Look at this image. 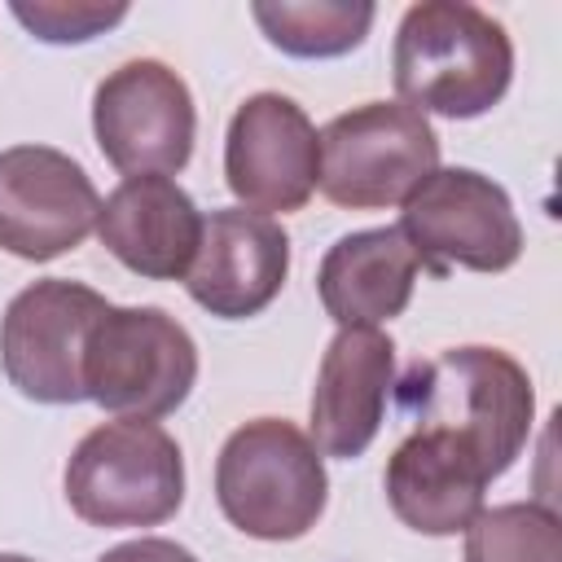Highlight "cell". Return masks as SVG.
Wrapping results in <instances>:
<instances>
[{
	"mask_svg": "<svg viewBox=\"0 0 562 562\" xmlns=\"http://www.w3.org/2000/svg\"><path fill=\"white\" fill-rule=\"evenodd\" d=\"M400 105L443 119L487 114L514 79L505 26L465 0H422L404 9L391 48Z\"/></svg>",
	"mask_w": 562,
	"mask_h": 562,
	"instance_id": "6da1fadb",
	"label": "cell"
},
{
	"mask_svg": "<svg viewBox=\"0 0 562 562\" xmlns=\"http://www.w3.org/2000/svg\"><path fill=\"white\" fill-rule=\"evenodd\" d=\"M400 413L413 426H448L465 435L492 479H501L536 417V391L527 369L501 347H448L435 360L408 364L400 378Z\"/></svg>",
	"mask_w": 562,
	"mask_h": 562,
	"instance_id": "7a4b0ae2",
	"label": "cell"
},
{
	"mask_svg": "<svg viewBox=\"0 0 562 562\" xmlns=\"http://www.w3.org/2000/svg\"><path fill=\"white\" fill-rule=\"evenodd\" d=\"M329 479L316 443L285 417L237 426L215 457V501L255 540H299L325 514Z\"/></svg>",
	"mask_w": 562,
	"mask_h": 562,
	"instance_id": "3957f363",
	"label": "cell"
},
{
	"mask_svg": "<svg viewBox=\"0 0 562 562\" xmlns=\"http://www.w3.org/2000/svg\"><path fill=\"white\" fill-rule=\"evenodd\" d=\"M66 501L88 527H158L184 501L180 443L158 422H101L66 461Z\"/></svg>",
	"mask_w": 562,
	"mask_h": 562,
	"instance_id": "277c9868",
	"label": "cell"
},
{
	"mask_svg": "<svg viewBox=\"0 0 562 562\" xmlns=\"http://www.w3.org/2000/svg\"><path fill=\"white\" fill-rule=\"evenodd\" d=\"M198 382V347L162 307H105L83 347V395L119 417H167Z\"/></svg>",
	"mask_w": 562,
	"mask_h": 562,
	"instance_id": "5b68a950",
	"label": "cell"
},
{
	"mask_svg": "<svg viewBox=\"0 0 562 562\" xmlns=\"http://www.w3.org/2000/svg\"><path fill=\"white\" fill-rule=\"evenodd\" d=\"M439 167V136L426 114L400 101H369L325 123L321 193L347 211L404 206L408 193Z\"/></svg>",
	"mask_w": 562,
	"mask_h": 562,
	"instance_id": "8992f818",
	"label": "cell"
},
{
	"mask_svg": "<svg viewBox=\"0 0 562 562\" xmlns=\"http://www.w3.org/2000/svg\"><path fill=\"white\" fill-rule=\"evenodd\" d=\"M400 237L430 277H448L452 268L505 272L522 255V224L509 193L470 167H435L408 193Z\"/></svg>",
	"mask_w": 562,
	"mask_h": 562,
	"instance_id": "52a82bcc",
	"label": "cell"
},
{
	"mask_svg": "<svg viewBox=\"0 0 562 562\" xmlns=\"http://www.w3.org/2000/svg\"><path fill=\"white\" fill-rule=\"evenodd\" d=\"M105 299L92 285L48 277L13 294L0 321L4 378L35 404H79L83 395V347L92 325L105 316Z\"/></svg>",
	"mask_w": 562,
	"mask_h": 562,
	"instance_id": "ba28073f",
	"label": "cell"
},
{
	"mask_svg": "<svg viewBox=\"0 0 562 562\" xmlns=\"http://www.w3.org/2000/svg\"><path fill=\"white\" fill-rule=\"evenodd\" d=\"M92 132L114 171L171 176L189 162L198 136L189 83L154 57L123 61L97 83Z\"/></svg>",
	"mask_w": 562,
	"mask_h": 562,
	"instance_id": "9c48e42d",
	"label": "cell"
},
{
	"mask_svg": "<svg viewBox=\"0 0 562 562\" xmlns=\"http://www.w3.org/2000/svg\"><path fill=\"white\" fill-rule=\"evenodd\" d=\"M321 136L299 101L281 92H255L237 105L224 136V180L233 198L255 211H299L316 193Z\"/></svg>",
	"mask_w": 562,
	"mask_h": 562,
	"instance_id": "30bf717a",
	"label": "cell"
},
{
	"mask_svg": "<svg viewBox=\"0 0 562 562\" xmlns=\"http://www.w3.org/2000/svg\"><path fill=\"white\" fill-rule=\"evenodd\" d=\"M97 184L48 145L0 149V250L44 263L75 250L97 228Z\"/></svg>",
	"mask_w": 562,
	"mask_h": 562,
	"instance_id": "8fae6325",
	"label": "cell"
},
{
	"mask_svg": "<svg viewBox=\"0 0 562 562\" xmlns=\"http://www.w3.org/2000/svg\"><path fill=\"white\" fill-rule=\"evenodd\" d=\"M290 277V237L272 215L246 206H220L202 220L198 255L184 272V290L198 307L224 321L259 316Z\"/></svg>",
	"mask_w": 562,
	"mask_h": 562,
	"instance_id": "7c38bea8",
	"label": "cell"
},
{
	"mask_svg": "<svg viewBox=\"0 0 562 562\" xmlns=\"http://www.w3.org/2000/svg\"><path fill=\"white\" fill-rule=\"evenodd\" d=\"M386 501L422 536H457L483 509L492 470L483 452L448 426H413L386 461Z\"/></svg>",
	"mask_w": 562,
	"mask_h": 562,
	"instance_id": "4fadbf2b",
	"label": "cell"
},
{
	"mask_svg": "<svg viewBox=\"0 0 562 562\" xmlns=\"http://www.w3.org/2000/svg\"><path fill=\"white\" fill-rule=\"evenodd\" d=\"M395 386V342L382 329H338L321 356L312 386V443L325 457H360L386 413Z\"/></svg>",
	"mask_w": 562,
	"mask_h": 562,
	"instance_id": "5bb4252c",
	"label": "cell"
},
{
	"mask_svg": "<svg viewBox=\"0 0 562 562\" xmlns=\"http://www.w3.org/2000/svg\"><path fill=\"white\" fill-rule=\"evenodd\" d=\"M97 237L136 277L184 281L202 241V215L171 176H127L101 202Z\"/></svg>",
	"mask_w": 562,
	"mask_h": 562,
	"instance_id": "9a60e30c",
	"label": "cell"
},
{
	"mask_svg": "<svg viewBox=\"0 0 562 562\" xmlns=\"http://www.w3.org/2000/svg\"><path fill=\"white\" fill-rule=\"evenodd\" d=\"M417 272L422 263L400 228H360L325 250L316 294L342 329H378L408 307Z\"/></svg>",
	"mask_w": 562,
	"mask_h": 562,
	"instance_id": "2e32d148",
	"label": "cell"
},
{
	"mask_svg": "<svg viewBox=\"0 0 562 562\" xmlns=\"http://www.w3.org/2000/svg\"><path fill=\"white\" fill-rule=\"evenodd\" d=\"M250 13L268 44L290 57H342L364 44L378 18L369 0H259Z\"/></svg>",
	"mask_w": 562,
	"mask_h": 562,
	"instance_id": "e0dca14e",
	"label": "cell"
},
{
	"mask_svg": "<svg viewBox=\"0 0 562 562\" xmlns=\"http://www.w3.org/2000/svg\"><path fill=\"white\" fill-rule=\"evenodd\" d=\"M465 562H562V522L540 501L479 509L465 527Z\"/></svg>",
	"mask_w": 562,
	"mask_h": 562,
	"instance_id": "ac0fdd59",
	"label": "cell"
},
{
	"mask_svg": "<svg viewBox=\"0 0 562 562\" xmlns=\"http://www.w3.org/2000/svg\"><path fill=\"white\" fill-rule=\"evenodd\" d=\"M9 13L44 44H83L127 18V4H92V0H13Z\"/></svg>",
	"mask_w": 562,
	"mask_h": 562,
	"instance_id": "d6986e66",
	"label": "cell"
},
{
	"mask_svg": "<svg viewBox=\"0 0 562 562\" xmlns=\"http://www.w3.org/2000/svg\"><path fill=\"white\" fill-rule=\"evenodd\" d=\"M97 562H198V558H193L184 544H176V540L140 536V540H127V544L105 549Z\"/></svg>",
	"mask_w": 562,
	"mask_h": 562,
	"instance_id": "ffe728a7",
	"label": "cell"
},
{
	"mask_svg": "<svg viewBox=\"0 0 562 562\" xmlns=\"http://www.w3.org/2000/svg\"><path fill=\"white\" fill-rule=\"evenodd\" d=\"M0 562H35V558H22V553H0Z\"/></svg>",
	"mask_w": 562,
	"mask_h": 562,
	"instance_id": "44dd1931",
	"label": "cell"
}]
</instances>
